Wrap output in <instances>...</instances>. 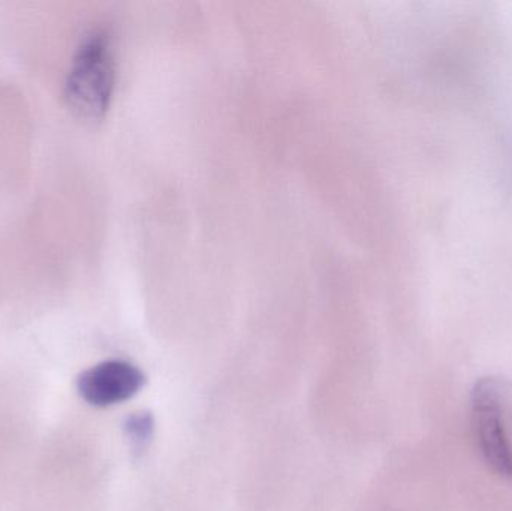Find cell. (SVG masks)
Masks as SVG:
<instances>
[{
	"label": "cell",
	"mask_w": 512,
	"mask_h": 511,
	"mask_svg": "<svg viewBox=\"0 0 512 511\" xmlns=\"http://www.w3.org/2000/svg\"><path fill=\"white\" fill-rule=\"evenodd\" d=\"M152 417L143 414V416H134L126 423V432L129 438L134 441L137 446L146 443L147 438L150 437L152 432Z\"/></svg>",
	"instance_id": "obj_4"
},
{
	"label": "cell",
	"mask_w": 512,
	"mask_h": 511,
	"mask_svg": "<svg viewBox=\"0 0 512 511\" xmlns=\"http://www.w3.org/2000/svg\"><path fill=\"white\" fill-rule=\"evenodd\" d=\"M146 384L137 366L122 360L99 363L78 377L81 398L93 407H111L134 398Z\"/></svg>",
	"instance_id": "obj_3"
},
{
	"label": "cell",
	"mask_w": 512,
	"mask_h": 511,
	"mask_svg": "<svg viewBox=\"0 0 512 511\" xmlns=\"http://www.w3.org/2000/svg\"><path fill=\"white\" fill-rule=\"evenodd\" d=\"M472 429L487 467L512 480V383L486 377L471 393Z\"/></svg>",
	"instance_id": "obj_1"
},
{
	"label": "cell",
	"mask_w": 512,
	"mask_h": 511,
	"mask_svg": "<svg viewBox=\"0 0 512 511\" xmlns=\"http://www.w3.org/2000/svg\"><path fill=\"white\" fill-rule=\"evenodd\" d=\"M113 45L104 30L90 33L78 48L66 80L69 107L83 119H98L110 104L114 87Z\"/></svg>",
	"instance_id": "obj_2"
}]
</instances>
